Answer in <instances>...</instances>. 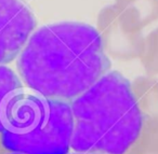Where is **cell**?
Returning a JSON list of instances; mask_svg holds the SVG:
<instances>
[{"mask_svg": "<svg viewBox=\"0 0 158 154\" xmlns=\"http://www.w3.org/2000/svg\"><path fill=\"white\" fill-rule=\"evenodd\" d=\"M131 91L143 119L158 120V78L136 77L131 82Z\"/></svg>", "mask_w": 158, "mask_h": 154, "instance_id": "cell-6", "label": "cell"}, {"mask_svg": "<svg viewBox=\"0 0 158 154\" xmlns=\"http://www.w3.org/2000/svg\"><path fill=\"white\" fill-rule=\"evenodd\" d=\"M95 30L108 58L130 61L140 57L144 42L143 28L114 5L100 10Z\"/></svg>", "mask_w": 158, "mask_h": 154, "instance_id": "cell-4", "label": "cell"}, {"mask_svg": "<svg viewBox=\"0 0 158 154\" xmlns=\"http://www.w3.org/2000/svg\"><path fill=\"white\" fill-rule=\"evenodd\" d=\"M67 154H99V153H80V152H74V153H67Z\"/></svg>", "mask_w": 158, "mask_h": 154, "instance_id": "cell-11", "label": "cell"}, {"mask_svg": "<svg viewBox=\"0 0 158 154\" xmlns=\"http://www.w3.org/2000/svg\"><path fill=\"white\" fill-rule=\"evenodd\" d=\"M24 93L19 76L7 66H0V132L13 101Z\"/></svg>", "mask_w": 158, "mask_h": 154, "instance_id": "cell-7", "label": "cell"}, {"mask_svg": "<svg viewBox=\"0 0 158 154\" xmlns=\"http://www.w3.org/2000/svg\"><path fill=\"white\" fill-rule=\"evenodd\" d=\"M35 27V16L22 0H0V66L21 54Z\"/></svg>", "mask_w": 158, "mask_h": 154, "instance_id": "cell-5", "label": "cell"}, {"mask_svg": "<svg viewBox=\"0 0 158 154\" xmlns=\"http://www.w3.org/2000/svg\"><path fill=\"white\" fill-rule=\"evenodd\" d=\"M18 69L35 94L69 102L110 71V61L94 27L61 22L33 33Z\"/></svg>", "mask_w": 158, "mask_h": 154, "instance_id": "cell-1", "label": "cell"}, {"mask_svg": "<svg viewBox=\"0 0 158 154\" xmlns=\"http://www.w3.org/2000/svg\"><path fill=\"white\" fill-rule=\"evenodd\" d=\"M139 59L146 76L158 78V27L144 37Z\"/></svg>", "mask_w": 158, "mask_h": 154, "instance_id": "cell-10", "label": "cell"}, {"mask_svg": "<svg viewBox=\"0 0 158 154\" xmlns=\"http://www.w3.org/2000/svg\"><path fill=\"white\" fill-rule=\"evenodd\" d=\"M8 154H19V153H11V152H10V153H8Z\"/></svg>", "mask_w": 158, "mask_h": 154, "instance_id": "cell-12", "label": "cell"}, {"mask_svg": "<svg viewBox=\"0 0 158 154\" xmlns=\"http://www.w3.org/2000/svg\"><path fill=\"white\" fill-rule=\"evenodd\" d=\"M73 137L70 102L23 93L8 111L0 141L19 154H67Z\"/></svg>", "mask_w": 158, "mask_h": 154, "instance_id": "cell-3", "label": "cell"}, {"mask_svg": "<svg viewBox=\"0 0 158 154\" xmlns=\"http://www.w3.org/2000/svg\"><path fill=\"white\" fill-rule=\"evenodd\" d=\"M70 109L74 152L123 154L142 127L131 82L118 71H108L75 98Z\"/></svg>", "mask_w": 158, "mask_h": 154, "instance_id": "cell-2", "label": "cell"}, {"mask_svg": "<svg viewBox=\"0 0 158 154\" xmlns=\"http://www.w3.org/2000/svg\"><path fill=\"white\" fill-rule=\"evenodd\" d=\"M114 6L143 29L158 21V0H115Z\"/></svg>", "mask_w": 158, "mask_h": 154, "instance_id": "cell-8", "label": "cell"}, {"mask_svg": "<svg viewBox=\"0 0 158 154\" xmlns=\"http://www.w3.org/2000/svg\"><path fill=\"white\" fill-rule=\"evenodd\" d=\"M123 154H158L157 119H143L140 132Z\"/></svg>", "mask_w": 158, "mask_h": 154, "instance_id": "cell-9", "label": "cell"}]
</instances>
